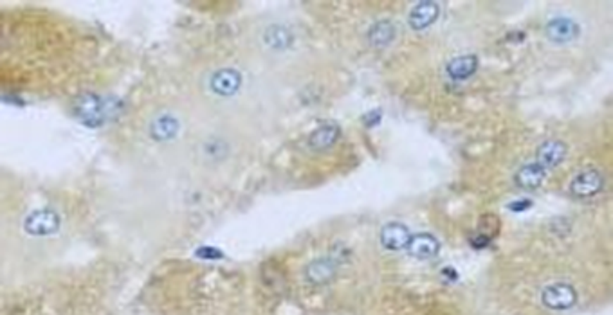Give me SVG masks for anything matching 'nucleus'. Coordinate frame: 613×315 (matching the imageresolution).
<instances>
[{
	"label": "nucleus",
	"mask_w": 613,
	"mask_h": 315,
	"mask_svg": "<svg viewBox=\"0 0 613 315\" xmlns=\"http://www.w3.org/2000/svg\"><path fill=\"white\" fill-rule=\"evenodd\" d=\"M489 242H490V238L487 236V234H482V233H480L478 236L471 238V245H473L474 249H483V247L489 245Z\"/></svg>",
	"instance_id": "6ab92c4d"
},
{
	"label": "nucleus",
	"mask_w": 613,
	"mask_h": 315,
	"mask_svg": "<svg viewBox=\"0 0 613 315\" xmlns=\"http://www.w3.org/2000/svg\"><path fill=\"white\" fill-rule=\"evenodd\" d=\"M535 157H538V162L535 164H540L543 169L556 168V166H559L563 162L564 157H566V146L561 141H545L538 148Z\"/></svg>",
	"instance_id": "9d476101"
},
{
	"label": "nucleus",
	"mask_w": 613,
	"mask_h": 315,
	"mask_svg": "<svg viewBox=\"0 0 613 315\" xmlns=\"http://www.w3.org/2000/svg\"><path fill=\"white\" fill-rule=\"evenodd\" d=\"M363 121L368 124V127H373V124H377L380 121V112H370Z\"/></svg>",
	"instance_id": "412c9836"
},
{
	"label": "nucleus",
	"mask_w": 613,
	"mask_h": 315,
	"mask_svg": "<svg viewBox=\"0 0 613 315\" xmlns=\"http://www.w3.org/2000/svg\"><path fill=\"white\" fill-rule=\"evenodd\" d=\"M406 249H408V252L411 254L413 258L429 259L437 256L438 250H440V243H438V240L433 234L422 233L409 238V243Z\"/></svg>",
	"instance_id": "6e6552de"
},
{
	"label": "nucleus",
	"mask_w": 613,
	"mask_h": 315,
	"mask_svg": "<svg viewBox=\"0 0 613 315\" xmlns=\"http://www.w3.org/2000/svg\"><path fill=\"white\" fill-rule=\"evenodd\" d=\"M605 188V179L597 169H586L579 173L570 184V193L577 198H592Z\"/></svg>",
	"instance_id": "f03ea898"
},
{
	"label": "nucleus",
	"mask_w": 613,
	"mask_h": 315,
	"mask_svg": "<svg viewBox=\"0 0 613 315\" xmlns=\"http://www.w3.org/2000/svg\"><path fill=\"white\" fill-rule=\"evenodd\" d=\"M74 112L89 127H98V124L103 123V119H105V115H103V103L92 94L78 98Z\"/></svg>",
	"instance_id": "423d86ee"
},
{
	"label": "nucleus",
	"mask_w": 613,
	"mask_h": 315,
	"mask_svg": "<svg viewBox=\"0 0 613 315\" xmlns=\"http://www.w3.org/2000/svg\"><path fill=\"white\" fill-rule=\"evenodd\" d=\"M545 175H547V172L541 168L540 164H527L516 173V184L524 189H535L541 186Z\"/></svg>",
	"instance_id": "dca6fc26"
},
{
	"label": "nucleus",
	"mask_w": 613,
	"mask_h": 315,
	"mask_svg": "<svg viewBox=\"0 0 613 315\" xmlns=\"http://www.w3.org/2000/svg\"><path fill=\"white\" fill-rule=\"evenodd\" d=\"M409 231L404 224H388L380 231V243L388 250H401L406 249L409 243Z\"/></svg>",
	"instance_id": "9b49d317"
},
{
	"label": "nucleus",
	"mask_w": 613,
	"mask_h": 315,
	"mask_svg": "<svg viewBox=\"0 0 613 315\" xmlns=\"http://www.w3.org/2000/svg\"><path fill=\"white\" fill-rule=\"evenodd\" d=\"M150 135L157 143H168L179 134V119L170 112H161L150 121Z\"/></svg>",
	"instance_id": "20e7f679"
},
{
	"label": "nucleus",
	"mask_w": 613,
	"mask_h": 315,
	"mask_svg": "<svg viewBox=\"0 0 613 315\" xmlns=\"http://www.w3.org/2000/svg\"><path fill=\"white\" fill-rule=\"evenodd\" d=\"M531 205H532L531 200H519V202H514V204L509 205V209H511V211H514V213H521V211L528 209Z\"/></svg>",
	"instance_id": "aec40b11"
},
{
	"label": "nucleus",
	"mask_w": 613,
	"mask_h": 315,
	"mask_svg": "<svg viewBox=\"0 0 613 315\" xmlns=\"http://www.w3.org/2000/svg\"><path fill=\"white\" fill-rule=\"evenodd\" d=\"M545 33H547L548 40L554 44H569L579 37V25L570 18H554L547 24Z\"/></svg>",
	"instance_id": "0eeeda50"
},
{
	"label": "nucleus",
	"mask_w": 613,
	"mask_h": 315,
	"mask_svg": "<svg viewBox=\"0 0 613 315\" xmlns=\"http://www.w3.org/2000/svg\"><path fill=\"white\" fill-rule=\"evenodd\" d=\"M395 38V25L388 20H380L373 24L368 31V40L376 47H385Z\"/></svg>",
	"instance_id": "f3484780"
},
{
	"label": "nucleus",
	"mask_w": 613,
	"mask_h": 315,
	"mask_svg": "<svg viewBox=\"0 0 613 315\" xmlns=\"http://www.w3.org/2000/svg\"><path fill=\"white\" fill-rule=\"evenodd\" d=\"M242 85V76L238 70L235 69H221L213 74L209 79V86L217 96L222 98H229V96L237 94L238 89Z\"/></svg>",
	"instance_id": "39448f33"
},
{
	"label": "nucleus",
	"mask_w": 613,
	"mask_h": 315,
	"mask_svg": "<svg viewBox=\"0 0 613 315\" xmlns=\"http://www.w3.org/2000/svg\"><path fill=\"white\" fill-rule=\"evenodd\" d=\"M58 227H60V218L54 211H47V209L35 211L24 221V229L33 236H47V234L56 233Z\"/></svg>",
	"instance_id": "7ed1b4c3"
},
{
	"label": "nucleus",
	"mask_w": 613,
	"mask_h": 315,
	"mask_svg": "<svg viewBox=\"0 0 613 315\" xmlns=\"http://www.w3.org/2000/svg\"><path fill=\"white\" fill-rule=\"evenodd\" d=\"M338 137H340V128L335 124H323V127L316 128L311 134L309 148L314 150V152H323V150L330 148L338 141Z\"/></svg>",
	"instance_id": "f8f14e48"
},
{
	"label": "nucleus",
	"mask_w": 613,
	"mask_h": 315,
	"mask_svg": "<svg viewBox=\"0 0 613 315\" xmlns=\"http://www.w3.org/2000/svg\"><path fill=\"white\" fill-rule=\"evenodd\" d=\"M197 256L202 259H221L222 252L217 249H213V247H202V249L197 250Z\"/></svg>",
	"instance_id": "a211bd4d"
},
{
	"label": "nucleus",
	"mask_w": 613,
	"mask_h": 315,
	"mask_svg": "<svg viewBox=\"0 0 613 315\" xmlns=\"http://www.w3.org/2000/svg\"><path fill=\"white\" fill-rule=\"evenodd\" d=\"M438 13H440V6L437 2H419L415 8L409 11L408 22L415 31H422V29L429 27L438 18Z\"/></svg>",
	"instance_id": "1a4fd4ad"
},
{
	"label": "nucleus",
	"mask_w": 613,
	"mask_h": 315,
	"mask_svg": "<svg viewBox=\"0 0 613 315\" xmlns=\"http://www.w3.org/2000/svg\"><path fill=\"white\" fill-rule=\"evenodd\" d=\"M476 69H478V58L474 54L458 56L447 63V74L453 79H467L476 72Z\"/></svg>",
	"instance_id": "4468645a"
},
{
	"label": "nucleus",
	"mask_w": 613,
	"mask_h": 315,
	"mask_svg": "<svg viewBox=\"0 0 613 315\" xmlns=\"http://www.w3.org/2000/svg\"><path fill=\"white\" fill-rule=\"evenodd\" d=\"M541 301L550 310H569L577 303V292L569 283H554L545 288Z\"/></svg>",
	"instance_id": "f257e3e1"
},
{
	"label": "nucleus",
	"mask_w": 613,
	"mask_h": 315,
	"mask_svg": "<svg viewBox=\"0 0 613 315\" xmlns=\"http://www.w3.org/2000/svg\"><path fill=\"white\" fill-rule=\"evenodd\" d=\"M335 274V265L332 259H316L311 265L306 266V279L312 283V285H325V283L330 281Z\"/></svg>",
	"instance_id": "2eb2a0df"
},
{
	"label": "nucleus",
	"mask_w": 613,
	"mask_h": 315,
	"mask_svg": "<svg viewBox=\"0 0 613 315\" xmlns=\"http://www.w3.org/2000/svg\"><path fill=\"white\" fill-rule=\"evenodd\" d=\"M292 33L289 31V27L285 25H269L264 33V41H266L267 47H271L273 51H285L292 45Z\"/></svg>",
	"instance_id": "ddd939ff"
}]
</instances>
